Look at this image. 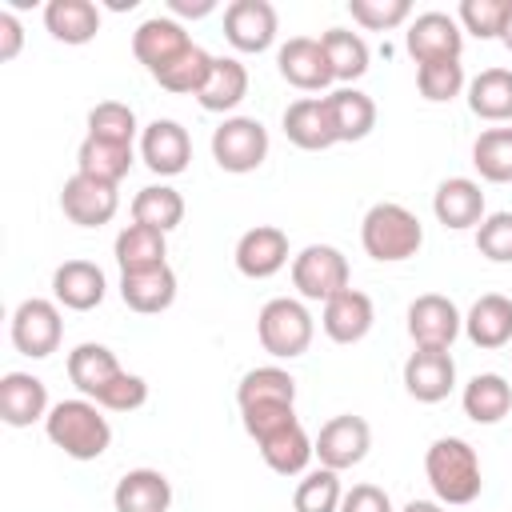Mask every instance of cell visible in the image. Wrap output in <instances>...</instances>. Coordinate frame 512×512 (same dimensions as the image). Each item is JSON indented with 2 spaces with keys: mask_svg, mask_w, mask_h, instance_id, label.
<instances>
[{
  "mask_svg": "<svg viewBox=\"0 0 512 512\" xmlns=\"http://www.w3.org/2000/svg\"><path fill=\"white\" fill-rule=\"evenodd\" d=\"M476 248L492 264H512V212H492L476 228Z\"/></svg>",
  "mask_w": 512,
  "mask_h": 512,
  "instance_id": "obj_45",
  "label": "cell"
},
{
  "mask_svg": "<svg viewBox=\"0 0 512 512\" xmlns=\"http://www.w3.org/2000/svg\"><path fill=\"white\" fill-rule=\"evenodd\" d=\"M184 220V196L168 184H148L132 196V224H148L156 232H172Z\"/></svg>",
  "mask_w": 512,
  "mask_h": 512,
  "instance_id": "obj_36",
  "label": "cell"
},
{
  "mask_svg": "<svg viewBox=\"0 0 512 512\" xmlns=\"http://www.w3.org/2000/svg\"><path fill=\"white\" fill-rule=\"evenodd\" d=\"M112 252H116L120 272L160 268V264H168V260H164V256H168V236L156 232V228H148V224H128V228H120Z\"/></svg>",
  "mask_w": 512,
  "mask_h": 512,
  "instance_id": "obj_33",
  "label": "cell"
},
{
  "mask_svg": "<svg viewBox=\"0 0 512 512\" xmlns=\"http://www.w3.org/2000/svg\"><path fill=\"white\" fill-rule=\"evenodd\" d=\"M340 500H344L340 472L312 468V472H304V480L292 492V512H340Z\"/></svg>",
  "mask_w": 512,
  "mask_h": 512,
  "instance_id": "obj_39",
  "label": "cell"
},
{
  "mask_svg": "<svg viewBox=\"0 0 512 512\" xmlns=\"http://www.w3.org/2000/svg\"><path fill=\"white\" fill-rule=\"evenodd\" d=\"M276 68H280V76H284L292 88H300V92H324V88L336 80L328 56H324V48H320V40H312V36H292V40H284L280 52H276Z\"/></svg>",
  "mask_w": 512,
  "mask_h": 512,
  "instance_id": "obj_15",
  "label": "cell"
},
{
  "mask_svg": "<svg viewBox=\"0 0 512 512\" xmlns=\"http://www.w3.org/2000/svg\"><path fill=\"white\" fill-rule=\"evenodd\" d=\"M96 404H100L104 412H136V408L148 404V380L136 376V372H120V376L96 396Z\"/></svg>",
  "mask_w": 512,
  "mask_h": 512,
  "instance_id": "obj_47",
  "label": "cell"
},
{
  "mask_svg": "<svg viewBox=\"0 0 512 512\" xmlns=\"http://www.w3.org/2000/svg\"><path fill=\"white\" fill-rule=\"evenodd\" d=\"M132 144H108V140H96V136H84L80 152H76V172L80 176H92L100 184H120L132 168Z\"/></svg>",
  "mask_w": 512,
  "mask_h": 512,
  "instance_id": "obj_34",
  "label": "cell"
},
{
  "mask_svg": "<svg viewBox=\"0 0 512 512\" xmlns=\"http://www.w3.org/2000/svg\"><path fill=\"white\" fill-rule=\"evenodd\" d=\"M460 332H464V316L448 296L424 292L408 304V336L416 348H452Z\"/></svg>",
  "mask_w": 512,
  "mask_h": 512,
  "instance_id": "obj_10",
  "label": "cell"
},
{
  "mask_svg": "<svg viewBox=\"0 0 512 512\" xmlns=\"http://www.w3.org/2000/svg\"><path fill=\"white\" fill-rule=\"evenodd\" d=\"M340 512H392V500L376 484H352L340 500Z\"/></svg>",
  "mask_w": 512,
  "mask_h": 512,
  "instance_id": "obj_48",
  "label": "cell"
},
{
  "mask_svg": "<svg viewBox=\"0 0 512 512\" xmlns=\"http://www.w3.org/2000/svg\"><path fill=\"white\" fill-rule=\"evenodd\" d=\"M312 444H316L320 468L344 472V468H356V464L368 456V448H372V428H368L364 416L340 412V416H332V420L320 428V436H316Z\"/></svg>",
  "mask_w": 512,
  "mask_h": 512,
  "instance_id": "obj_9",
  "label": "cell"
},
{
  "mask_svg": "<svg viewBox=\"0 0 512 512\" xmlns=\"http://www.w3.org/2000/svg\"><path fill=\"white\" fill-rule=\"evenodd\" d=\"M184 48H192V40H188L184 24L172 20V16H148V20L132 32V56H136L152 76H156L160 68H168Z\"/></svg>",
  "mask_w": 512,
  "mask_h": 512,
  "instance_id": "obj_19",
  "label": "cell"
},
{
  "mask_svg": "<svg viewBox=\"0 0 512 512\" xmlns=\"http://www.w3.org/2000/svg\"><path fill=\"white\" fill-rule=\"evenodd\" d=\"M236 404L240 408H248V404H296V380H292V372H284L276 364L252 368L236 384Z\"/></svg>",
  "mask_w": 512,
  "mask_h": 512,
  "instance_id": "obj_37",
  "label": "cell"
},
{
  "mask_svg": "<svg viewBox=\"0 0 512 512\" xmlns=\"http://www.w3.org/2000/svg\"><path fill=\"white\" fill-rule=\"evenodd\" d=\"M108 296V280L92 260H64L52 272V300L68 312H92Z\"/></svg>",
  "mask_w": 512,
  "mask_h": 512,
  "instance_id": "obj_18",
  "label": "cell"
},
{
  "mask_svg": "<svg viewBox=\"0 0 512 512\" xmlns=\"http://www.w3.org/2000/svg\"><path fill=\"white\" fill-rule=\"evenodd\" d=\"M400 512H448L440 500H408Z\"/></svg>",
  "mask_w": 512,
  "mask_h": 512,
  "instance_id": "obj_51",
  "label": "cell"
},
{
  "mask_svg": "<svg viewBox=\"0 0 512 512\" xmlns=\"http://www.w3.org/2000/svg\"><path fill=\"white\" fill-rule=\"evenodd\" d=\"M52 412L48 388L32 372H4L0 376V420L8 428H28Z\"/></svg>",
  "mask_w": 512,
  "mask_h": 512,
  "instance_id": "obj_20",
  "label": "cell"
},
{
  "mask_svg": "<svg viewBox=\"0 0 512 512\" xmlns=\"http://www.w3.org/2000/svg\"><path fill=\"white\" fill-rule=\"evenodd\" d=\"M120 300L140 316L168 312L176 300V272L168 264L144 272H120Z\"/></svg>",
  "mask_w": 512,
  "mask_h": 512,
  "instance_id": "obj_23",
  "label": "cell"
},
{
  "mask_svg": "<svg viewBox=\"0 0 512 512\" xmlns=\"http://www.w3.org/2000/svg\"><path fill=\"white\" fill-rule=\"evenodd\" d=\"M324 104H328V116H332L336 144L364 140L376 128V100L360 88H336V92L324 96Z\"/></svg>",
  "mask_w": 512,
  "mask_h": 512,
  "instance_id": "obj_27",
  "label": "cell"
},
{
  "mask_svg": "<svg viewBox=\"0 0 512 512\" xmlns=\"http://www.w3.org/2000/svg\"><path fill=\"white\" fill-rule=\"evenodd\" d=\"M240 276L248 280H268L276 276L284 264H288V232L276 228V224H256L248 228L240 240H236V252H232Z\"/></svg>",
  "mask_w": 512,
  "mask_h": 512,
  "instance_id": "obj_14",
  "label": "cell"
},
{
  "mask_svg": "<svg viewBox=\"0 0 512 512\" xmlns=\"http://www.w3.org/2000/svg\"><path fill=\"white\" fill-rule=\"evenodd\" d=\"M168 8H172V16H208L212 8H216V0H168Z\"/></svg>",
  "mask_w": 512,
  "mask_h": 512,
  "instance_id": "obj_50",
  "label": "cell"
},
{
  "mask_svg": "<svg viewBox=\"0 0 512 512\" xmlns=\"http://www.w3.org/2000/svg\"><path fill=\"white\" fill-rule=\"evenodd\" d=\"M136 112L120 100H100L92 112H88V136L96 140H108V144H132L136 140Z\"/></svg>",
  "mask_w": 512,
  "mask_h": 512,
  "instance_id": "obj_42",
  "label": "cell"
},
{
  "mask_svg": "<svg viewBox=\"0 0 512 512\" xmlns=\"http://www.w3.org/2000/svg\"><path fill=\"white\" fill-rule=\"evenodd\" d=\"M44 28L60 44H88L100 32V8L92 0H48Z\"/></svg>",
  "mask_w": 512,
  "mask_h": 512,
  "instance_id": "obj_29",
  "label": "cell"
},
{
  "mask_svg": "<svg viewBox=\"0 0 512 512\" xmlns=\"http://www.w3.org/2000/svg\"><path fill=\"white\" fill-rule=\"evenodd\" d=\"M360 244L376 264H400L408 256L420 252L424 244V224L416 220V212H408L404 204L380 200L364 212L360 220Z\"/></svg>",
  "mask_w": 512,
  "mask_h": 512,
  "instance_id": "obj_3",
  "label": "cell"
},
{
  "mask_svg": "<svg viewBox=\"0 0 512 512\" xmlns=\"http://www.w3.org/2000/svg\"><path fill=\"white\" fill-rule=\"evenodd\" d=\"M212 60L216 56H208L200 44H192V48H184L168 68H160L152 80L160 84V88H168V92H200L204 88V80H208V72H212Z\"/></svg>",
  "mask_w": 512,
  "mask_h": 512,
  "instance_id": "obj_40",
  "label": "cell"
},
{
  "mask_svg": "<svg viewBox=\"0 0 512 512\" xmlns=\"http://www.w3.org/2000/svg\"><path fill=\"white\" fill-rule=\"evenodd\" d=\"M456 388V360L448 348H416L404 360V392L420 404H440Z\"/></svg>",
  "mask_w": 512,
  "mask_h": 512,
  "instance_id": "obj_11",
  "label": "cell"
},
{
  "mask_svg": "<svg viewBox=\"0 0 512 512\" xmlns=\"http://www.w3.org/2000/svg\"><path fill=\"white\" fill-rule=\"evenodd\" d=\"M60 336H64V320H60V304L56 300H44V296H28L16 304L12 312V344L20 356H32V360H44L60 348Z\"/></svg>",
  "mask_w": 512,
  "mask_h": 512,
  "instance_id": "obj_7",
  "label": "cell"
},
{
  "mask_svg": "<svg viewBox=\"0 0 512 512\" xmlns=\"http://www.w3.org/2000/svg\"><path fill=\"white\" fill-rule=\"evenodd\" d=\"M116 208H120L116 184H100V180L76 172V176H68L64 188H60V212H64L72 224H80V228H100V224H108V220L116 216Z\"/></svg>",
  "mask_w": 512,
  "mask_h": 512,
  "instance_id": "obj_12",
  "label": "cell"
},
{
  "mask_svg": "<svg viewBox=\"0 0 512 512\" xmlns=\"http://www.w3.org/2000/svg\"><path fill=\"white\" fill-rule=\"evenodd\" d=\"M292 284L304 300H332L336 292L352 288V268L348 256L332 244H308L292 256Z\"/></svg>",
  "mask_w": 512,
  "mask_h": 512,
  "instance_id": "obj_6",
  "label": "cell"
},
{
  "mask_svg": "<svg viewBox=\"0 0 512 512\" xmlns=\"http://www.w3.org/2000/svg\"><path fill=\"white\" fill-rule=\"evenodd\" d=\"M320 48H324V56H328V64H332V76H336L344 88L368 72L372 52H368L364 36H356V32H348V28H328V32H320Z\"/></svg>",
  "mask_w": 512,
  "mask_h": 512,
  "instance_id": "obj_35",
  "label": "cell"
},
{
  "mask_svg": "<svg viewBox=\"0 0 512 512\" xmlns=\"http://www.w3.org/2000/svg\"><path fill=\"white\" fill-rule=\"evenodd\" d=\"M248 96V68L236 56H216L204 88L196 92V104L204 112H232Z\"/></svg>",
  "mask_w": 512,
  "mask_h": 512,
  "instance_id": "obj_30",
  "label": "cell"
},
{
  "mask_svg": "<svg viewBox=\"0 0 512 512\" xmlns=\"http://www.w3.org/2000/svg\"><path fill=\"white\" fill-rule=\"evenodd\" d=\"M416 88L428 104H448L468 88L464 64L460 60H436V64H420L416 68Z\"/></svg>",
  "mask_w": 512,
  "mask_h": 512,
  "instance_id": "obj_41",
  "label": "cell"
},
{
  "mask_svg": "<svg viewBox=\"0 0 512 512\" xmlns=\"http://www.w3.org/2000/svg\"><path fill=\"white\" fill-rule=\"evenodd\" d=\"M464 416L472 424H500L512 412V384L500 372H476L460 392Z\"/></svg>",
  "mask_w": 512,
  "mask_h": 512,
  "instance_id": "obj_28",
  "label": "cell"
},
{
  "mask_svg": "<svg viewBox=\"0 0 512 512\" xmlns=\"http://www.w3.org/2000/svg\"><path fill=\"white\" fill-rule=\"evenodd\" d=\"M432 212L452 232L480 228V220L488 216L484 212V192H480V184L472 176H448V180H440V188L432 196Z\"/></svg>",
  "mask_w": 512,
  "mask_h": 512,
  "instance_id": "obj_21",
  "label": "cell"
},
{
  "mask_svg": "<svg viewBox=\"0 0 512 512\" xmlns=\"http://www.w3.org/2000/svg\"><path fill=\"white\" fill-rule=\"evenodd\" d=\"M464 336L484 352H496V348L512 344V300L500 296V292L480 296L464 316Z\"/></svg>",
  "mask_w": 512,
  "mask_h": 512,
  "instance_id": "obj_25",
  "label": "cell"
},
{
  "mask_svg": "<svg viewBox=\"0 0 512 512\" xmlns=\"http://www.w3.org/2000/svg\"><path fill=\"white\" fill-rule=\"evenodd\" d=\"M20 44H24V28H20V20L4 8V12H0V60H16V56H20Z\"/></svg>",
  "mask_w": 512,
  "mask_h": 512,
  "instance_id": "obj_49",
  "label": "cell"
},
{
  "mask_svg": "<svg viewBox=\"0 0 512 512\" xmlns=\"http://www.w3.org/2000/svg\"><path fill=\"white\" fill-rule=\"evenodd\" d=\"M468 108L488 124L512 120V68H484L468 80Z\"/></svg>",
  "mask_w": 512,
  "mask_h": 512,
  "instance_id": "obj_32",
  "label": "cell"
},
{
  "mask_svg": "<svg viewBox=\"0 0 512 512\" xmlns=\"http://www.w3.org/2000/svg\"><path fill=\"white\" fill-rule=\"evenodd\" d=\"M256 448H260L264 464H268L276 476H304L308 464H312V456H316V444H312V436L300 428V420L288 424V428H280L276 436L260 440Z\"/></svg>",
  "mask_w": 512,
  "mask_h": 512,
  "instance_id": "obj_31",
  "label": "cell"
},
{
  "mask_svg": "<svg viewBox=\"0 0 512 512\" xmlns=\"http://www.w3.org/2000/svg\"><path fill=\"white\" fill-rule=\"evenodd\" d=\"M256 336H260V348L276 360H296L308 352L312 336H316V324H312V312L292 300V296H276L260 308L256 316Z\"/></svg>",
  "mask_w": 512,
  "mask_h": 512,
  "instance_id": "obj_4",
  "label": "cell"
},
{
  "mask_svg": "<svg viewBox=\"0 0 512 512\" xmlns=\"http://www.w3.org/2000/svg\"><path fill=\"white\" fill-rule=\"evenodd\" d=\"M120 372H124V368H120V360H116V352H112L108 344L84 340V344H76V348L68 352V380H72L76 392L88 396V400H96Z\"/></svg>",
  "mask_w": 512,
  "mask_h": 512,
  "instance_id": "obj_24",
  "label": "cell"
},
{
  "mask_svg": "<svg viewBox=\"0 0 512 512\" xmlns=\"http://www.w3.org/2000/svg\"><path fill=\"white\" fill-rule=\"evenodd\" d=\"M376 324V308H372V296L360 292V288H344L336 292L332 300H324V312H320V328L328 340L336 344H360Z\"/></svg>",
  "mask_w": 512,
  "mask_h": 512,
  "instance_id": "obj_16",
  "label": "cell"
},
{
  "mask_svg": "<svg viewBox=\"0 0 512 512\" xmlns=\"http://www.w3.org/2000/svg\"><path fill=\"white\" fill-rule=\"evenodd\" d=\"M212 160L232 176L256 172L268 160V128L256 116H224L212 132Z\"/></svg>",
  "mask_w": 512,
  "mask_h": 512,
  "instance_id": "obj_5",
  "label": "cell"
},
{
  "mask_svg": "<svg viewBox=\"0 0 512 512\" xmlns=\"http://www.w3.org/2000/svg\"><path fill=\"white\" fill-rule=\"evenodd\" d=\"M500 44L512 52V0H508V16H504V28H500Z\"/></svg>",
  "mask_w": 512,
  "mask_h": 512,
  "instance_id": "obj_52",
  "label": "cell"
},
{
  "mask_svg": "<svg viewBox=\"0 0 512 512\" xmlns=\"http://www.w3.org/2000/svg\"><path fill=\"white\" fill-rule=\"evenodd\" d=\"M504 16H508V0H460V12H456L460 28L480 40H500Z\"/></svg>",
  "mask_w": 512,
  "mask_h": 512,
  "instance_id": "obj_43",
  "label": "cell"
},
{
  "mask_svg": "<svg viewBox=\"0 0 512 512\" xmlns=\"http://www.w3.org/2000/svg\"><path fill=\"white\" fill-rule=\"evenodd\" d=\"M44 432L72 460H100L112 444V424H108L104 408L88 396L52 404V412L44 416Z\"/></svg>",
  "mask_w": 512,
  "mask_h": 512,
  "instance_id": "obj_1",
  "label": "cell"
},
{
  "mask_svg": "<svg viewBox=\"0 0 512 512\" xmlns=\"http://www.w3.org/2000/svg\"><path fill=\"white\" fill-rule=\"evenodd\" d=\"M140 160L156 176H180L192 160V140L180 120H152L140 128Z\"/></svg>",
  "mask_w": 512,
  "mask_h": 512,
  "instance_id": "obj_17",
  "label": "cell"
},
{
  "mask_svg": "<svg viewBox=\"0 0 512 512\" xmlns=\"http://www.w3.org/2000/svg\"><path fill=\"white\" fill-rule=\"evenodd\" d=\"M168 504H172V484L156 468H132L112 488L116 512H168Z\"/></svg>",
  "mask_w": 512,
  "mask_h": 512,
  "instance_id": "obj_26",
  "label": "cell"
},
{
  "mask_svg": "<svg viewBox=\"0 0 512 512\" xmlns=\"http://www.w3.org/2000/svg\"><path fill=\"white\" fill-rule=\"evenodd\" d=\"M348 12L360 28L388 32V28H400L412 16V4L408 0H348Z\"/></svg>",
  "mask_w": 512,
  "mask_h": 512,
  "instance_id": "obj_44",
  "label": "cell"
},
{
  "mask_svg": "<svg viewBox=\"0 0 512 512\" xmlns=\"http://www.w3.org/2000/svg\"><path fill=\"white\" fill-rule=\"evenodd\" d=\"M284 136L304 148V152H324L336 144V132H332V116H328V104L324 96H300L284 108Z\"/></svg>",
  "mask_w": 512,
  "mask_h": 512,
  "instance_id": "obj_22",
  "label": "cell"
},
{
  "mask_svg": "<svg viewBox=\"0 0 512 512\" xmlns=\"http://www.w3.org/2000/svg\"><path fill=\"white\" fill-rule=\"evenodd\" d=\"M240 420H244V432L260 444V440L276 436L280 428L296 424V404H248V408H240Z\"/></svg>",
  "mask_w": 512,
  "mask_h": 512,
  "instance_id": "obj_46",
  "label": "cell"
},
{
  "mask_svg": "<svg viewBox=\"0 0 512 512\" xmlns=\"http://www.w3.org/2000/svg\"><path fill=\"white\" fill-rule=\"evenodd\" d=\"M424 476L444 508H464L480 496L484 476H480V456L468 440L460 436H440L424 452Z\"/></svg>",
  "mask_w": 512,
  "mask_h": 512,
  "instance_id": "obj_2",
  "label": "cell"
},
{
  "mask_svg": "<svg viewBox=\"0 0 512 512\" xmlns=\"http://www.w3.org/2000/svg\"><path fill=\"white\" fill-rule=\"evenodd\" d=\"M472 164L488 184H512V128H484L472 140Z\"/></svg>",
  "mask_w": 512,
  "mask_h": 512,
  "instance_id": "obj_38",
  "label": "cell"
},
{
  "mask_svg": "<svg viewBox=\"0 0 512 512\" xmlns=\"http://www.w3.org/2000/svg\"><path fill=\"white\" fill-rule=\"evenodd\" d=\"M404 48L416 60V68L420 64H436V60H460V52H464V28L448 12H420L408 24V32H404Z\"/></svg>",
  "mask_w": 512,
  "mask_h": 512,
  "instance_id": "obj_8",
  "label": "cell"
},
{
  "mask_svg": "<svg viewBox=\"0 0 512 512\" xmlns=\"http://www.w3.org/2000/svg\"><path fill=\"white\" fill-rule=\"evenodd\" d=\"M276 8L268 0H232L224 8V40L236 52H264L276 40Z\"/></svg>",
  "mask_w": 512,
  "mask_h": 512,
  "instance_id": "obj_13",
  "label": "cell"
}]
</instances>
